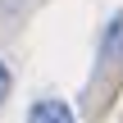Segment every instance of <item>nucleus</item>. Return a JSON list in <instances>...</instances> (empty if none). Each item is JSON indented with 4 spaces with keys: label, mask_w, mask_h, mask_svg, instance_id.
I'll return each mask as SVG.
<instances>
[{
    "label": "nucleus",
    "mask_w": 123,
    "mask_h": 123,
    "mask_svg": "<svg viewBox=\"0 0 123 123\" xmlns=\"http://www.w3.org/2000/svg\"><path fill=\"white\" fill-rule=\"evenodd\" d=\"M27 123H78V119H73V110H68L64 100L46 96V100H37V105L27 110Z\"/></svg>",
    "instance_id": "nucleus-1"
},
{
    "label": "nucleus",
    "mask_w": 123,
    "mask_h": 123,
    "mask_svg": "<svg viewBox=\"0 0 123 123\" xmlns=\"http://www.w3.org/2000/svg\"><path fill=\"white\" fill-rule=\"evenodd\" d=\"M9 82H14V78H9V64H5V59H0V100H5V96H9Z\"/></svg>",
    "instance_id": "nucleus-3"
},
{
    "label": "nucleus",
    "mask_w": 123,
    "mask_h": 123,
    "mask_svg": "<svg viewBox=\"0 0 123 123\" xmlns=\"http://www.w3.org/2000/svg\"><path fill=\"white\" fill-rule=\"evenodd\" d=\"M119 50H123V14L110 18V27H105V37H100V64H110Z\"/></svg>",
    "instance_id": "nucleus-2"
}]
</instances>
